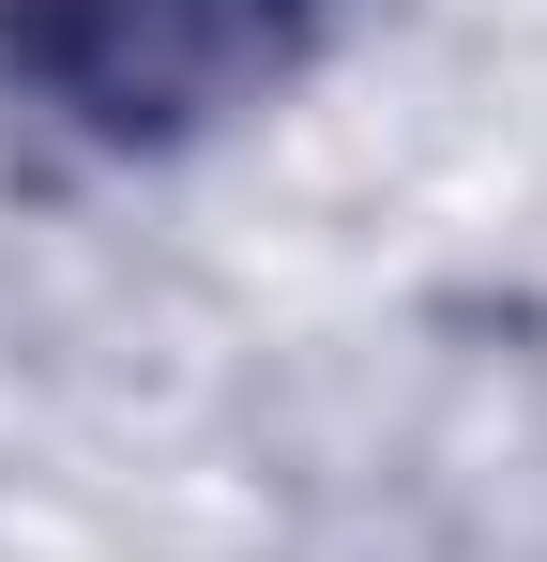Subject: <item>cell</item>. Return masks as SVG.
Here are the masks:
<instances>
[{
    "label": "cell",
    "instance_id": "1",
    "mask_svg": "<svg viewBox=\"0 0 547 562\" xmlns=\"http://www.w3.org/2000/svg\"><path fill=\"white\" fill-rule=\"evenodd\" d=\"M304 46H320V0H0V61L122 153L213 137L228 106L289 92Z\"/></svg>",
    "mask_w": 547,
    "mask_h": 562
}]
</instances>
